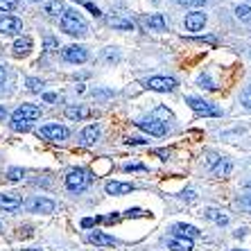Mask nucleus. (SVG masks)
<instances>
[{
    "label": "nucleus",
    "instance_id": "nucleus-1",
    "mask_svg": "<svg viewBox=\"0 0 251 251\" xmlns=\"http://www.w3.org/2000/svg\"><path fill=\"white\" fill-rule=\"evenodd\" d=\"M59 25H61V29L70 36H86L88 34L86 21H84L82 14L75 12V9H66L64 16H61V21H59Z\"/></svg>",
    "mask_w": 251,
    "mask_h": 251
},
{
    "label": "nucleus",
    "instance_id": "nucleus-2",
    "mask_svg": "<svg viewBox=\"0 0 251 251\" xmlns=\"http://www.w3.org/2000/svg\"><path fill=\"white\" fill-rule=\"evenodd\" d=\"M91 179H93V176H91L88 170H73V172H68V176H66V188L73 190V193H82V190L88 188Z\"/></svg>",
    "mask_w": 251,
    "mask_h": 251
},
{
    "label": "nucleus",
    "instance_id": "nucleus-3",
    "mask_svg": "<svg viewBox=\"0 0 251 251\" xmlns=\"http://www.w3.org/2000/svg\"><path fill=\"white\" fill-rule=\"evenodd\" d=\"M41 118V109L34 104H23L18 106L16 111L12 113V123H32V120H39Z\"/></svg>",
    "mask_w": 251,
    "mask_h": 251
},
{
    "label": "nucleus",
    "instance_id": "nucleus-4",
    "mask_svg": "<svg viewBox=\"0 0 251 251\" xmlns=\"http://www.w3.org/2000/svg\"><path fill=\"white\" fill-rule=\"evenodd\" d=\"M186 102H188V106H190L195 113H199V116H208V118H217V116H220V109H217V106H213L210 102H206V100L188 98Z\"/></svg>",
    "mask_w": 251,
    "mask_h": 251
},
{
    "label": "nucleus",
    "instance_id": "nucleus-5",
    "mask_svg": "<svg viewBox=\"0 0 251 251\" xmlns=\"http://www.w3.org/2000/svg\"><path fill=\"white\" fill-rule=\"evenodd\" d=\"M36 136H41L46 140H66L70 136V131L64 125H46V127H41L36 131Z\"/></svg>",
    "mask_w": 251,
    "mask_h": 251
},
{
    "label": "nucleus",
    "instance_id": "nucleus-6",
    "mask_svg": "<svg viewBox=\"0 0 251 251\" xmlns=\"http://www.w3.org/2000/svg\"><path fill=\"white\" fill-rule=\"evenodd\" d=\"M0 32L2 34H21L23 32V21L18 16H9V14H5V16H0Z\"/></svg>",
    "mask_w": 251,
    "mask_h": 251
},
{
    "label": "nucleus",
    "instance_id": "nucleus-7",
    "mask_svg": "<svg viewBox=\"0 0 251 251\" xmlns=\"http://www.w3.org/2000/svg\"><path fill=\"white\" fill-rule=\"evenodd\" d=\"M136 125H138V129L147 131L150 136H165V131H168L165 123H161L156 118H143V120H138Z\"/></svg>",
    "mask_w": 251,
    "mask_h": 251
},
{
    "label": "nucleus",
    "instance_id": "nucleus-8",
    "mask_svg": "<svg viewBox=\"0 0 251 251\" xmlns=\"http://www.w3.org/2000/svg\"><path fill=\"white\" fill-rule=\"evenodd\" d=\"M145 86L152 88V91H158V93H170V91L176 88V82L172 77H150L145 82Z\"/></svg>",
    "mask_w": 251,
    "mask_h": 251
},
{
    "label": "nucleus",
    "instance_id": "nucleus-9",
    "mask_svg": "<svg viewBox=\"0 0 251 251\" xmlns=\"http://www.w3.org/2000/svg\"><path fill=\"white\" fill-rule=\"evenodd\" d=\"M61 57L68 64H84L88 59V52H86V48H82V46H68V48H64Z\"/></svg>",
    "mask_w": 251,
    "mask_h": 251
},
{
    "label": "nucleus",
    "instance_id": "nucleus-10",
    "mask_svg": "<svg viewBox=\"0 0 251 251\" xmlns=\"http://www.w3.org/2000/svg\"><path fill=\"white\" fill-rule=\"evenodd\" d=\"M25 208H27L29 213H52L54 201L52 199H46V197H32V199H27Z\"/></svg>",
    "mask_w": 251,
    "mask_h": 251
},
{
    "label": "nucleus",
    "instance_id": "nucleus-11",
    "mask_svg": "<svg viewBox=\"0 0 251 251\" xmlns=\"http://www.w3.org/2000/svg\"><path fill=\"white\" fill-rule=\"evenodd\" d=\"M21 204H23L21 195H16V193H0V210L12 213V210L21 208Z\"/></svg>",
    "mask_w": 251,
    "mask_h": 251
},
{
    "label": "nucleus",
    "instance_id": "nucleus-12",
    "mask_svg": "<svg viewBox=\"0 0 251 251\" xmlns=\"http://www.w3.org/2000/svg\"><path fill=\"white\" fill-rule=\"evenodd\" d=\"M206 25V14L204 12H190L186 16V29L188 32H199Z\"/></svg>",
    "mask_w": 251,
    "mask_h": 251
},
{
    "label": "nucleus",
    "instance_id": "nucleus-13",
    "mask_svg": "<svg viewBox=\"0 0 251 251\" xmlns=\"http://www.w3.org/2000/svg\"><path fill=\"white\" fill-rule=\"evenodd\" d=\"M168 247L172 251H193V240L181 238V235H170V238H168Z\"/></svg>",
    "mask_w": 251,
    "mask_h": 251
},
{
    "label": "nucleus",
    "instance_id": "nucleus-14",
    "mask_svg": "<svg viewBox=\"0 0 251 251\" xmlns=\"http://www.w3.org/2000/svg\"><path fill=\"white\" fill-rule=\"evenodd\" d=\"M88 242L91 245H98V247H113L116 245V240L111 235L102 233V231H93V233H88Z\"/></svg>",
    "mask_w": 251,
    "mask_h": 251
},
{
    "label": "nucleus",
    "instance_id": "nucleus-15",
    "mask_svg": "<svg viewBox=\"0 0 251 251\" xmlns=\"http://www.w3.org/2000/svg\"><path fill=\"white\" fill-rule=\"evenodd\" d=\"M143 25L150 29H156V32H163L165 27H168V23H165V18L161 16V14H152V16H145L143 18Z\"/></svg>",
    "mask_w": 251,
    "mask_h": 251
},
{
    "label": "nucleus",
    "instance_id": "nucleus-16",
    "mask_svg": "<svg viewBox=\"0 0 251 251\" xmlns=\"http://www.w3.org/2000/svg\"><path fill=\"white\" fill-rule=\"evenodd\" d=\"M172 235H181V238L193 240V238H197V235H199V228L193 226V224H175Z\"/></svg>",
    "mask_w": 251,
    "mask_h": 251
},
{
    "label": "nucleus",
    "instance_id": "nucleus-17",
    "mask_svg": "<svg viewBox=\"0 0 251 251\" xmlns=\"http://www.w3.org/2000/svg\"><path fill=\"white\" fill-rule=\"evenodd\" d=\"M12 50H14V57H25V54H29V50H32V39H27V36L16 39Z\"/></svg>",
    "mask_w": 251,
    "mask_h": 251
},
{
    "label": "nucleus",
    "instance_id": "nucleus-18",
    "mask_svg": "<svg viewBox=\"0 0 251 251\" xmlns=\"http://www.w3.org/2000/svg\"><path fill=\"white\" fill-rule=\"evenodd\" d=\"M98 140H100V127L98 125H88V127L82 131V143L84 145H93Z\"/></svg>",
    "mask_w": 251,
    "mask_h": 251
},
{
    "label": "nucleus",
    "instance_id": "nucleus-19",
    "mask_svg": "<svg viewBox=\"0 0 251 251\" xmlns=\"http://www.w3.org/2000/svg\"><path fill=\"white\" fill-rule=\"evenodd\" d=\"M131 190H134L131 183H120V181L106 183V193L109 195H125V193H131Z\"/></svg>",
    "mask_w": 251,
    "mask_h": 251
},
{
    "label": "nucleus",
    "instance_id": "nucleus-20",
    "mask_svg": "<svg viewBox=\"0 0 251 251\" xmlns=\"http://www.w3.org/2000/svg\"><path fill=\"white\" fill-rule=\"evenodd\" d=\"M231 170H233L231 161H226V158H220V163L213 168V175H215V176H226V175H231Z\"/></svg>",
    "mask_w": 251,
    "mask_h": 251
},
{
    "label": "nucleus",
    "instance_id": "nucleus-21",
    "mask_svg": "<svg viewBox=\"0 0 251 251\" xmlns=\"http://www.w3.org/2000/svg\"><path fill=\"white\" fill-rule=\"evenodd\" d=\"M206 217H208V220H213L215 224H220V226L228 224V217H226V215H222V213H220V210H215V208L206 210Z\"/></svg>",
    "mask_w": 251,
    "mask_h": 251
},
{
    "label": "nucleus",
    "instance_id": "nucleus-22",
    "mask_svg": "<svg viewBox=\"0 0 251 251\" xmlns=\"http://www.w3.org/2000/svg\"><path fill=\"white\" fill-rule=\"evenodd\" d=\"M61 12H64V2H61V0H52V2H48L46 5L48 16H59Z\"/></svg>",
    "mask_w": 251,
    "mask_h": 251
},
{
    "label": "nucleus",
    "instance_id": "nucleus-23",
    "mask_svg": "<svg viewBox=\"0 0 251 251\" xmlns=\"http://www.w3.org/2000/svg\"><path fill=\"white\" fill-rule=\"evenodd\" d=\"M235 16H238L242 23H249V25H251V7L238 5V7H235Z\"/></svg>",
    "mask_w": 251,
    "mask_h": 251
},
{
    "label": "nucleus",
    "instance_id": "nucleus-24",
    "mask_svg": "<svg viewBox=\"0 0 251 251\" xmlns=\"http://www.w3.org/2000/svg\"><path fill=\"white\" fill-rule=\"evenodd\" d=\"M86 109H82V106H68L66 109V118H70V120H79V118L86 116Z\"/></svg>",
    "mask_w": 251,
    "mask_h": 251
},
{
    "label": "nucleus",
    "instance_id": "nucleus-25",
    "mask_svg": "<svg viewBox=\"0 0 251 251\" xmlns=\"http://www.w3.org/2000/svg\"><path fill=\"white\" fill-rule=\"evenodd\" d=\"M109 25H111V27H120V29H131L134 27L131 21H123V18H116V16L109 18Z\"/></svg>",
    "mask_w": 251,
    "mask_h": 251
},
{
    "label": "nucleus",
    "instance_id": "nucleus-26",
    "mask_svg": "<svg viewBox=\"0 0 251 251\" xmlns=\"http://www.w3.org/2000/svg\"><path fill=\"white\" fill-rule=\"evenodd\" d=\"M18 7V0H0V12H14Z\"/></svg>",
    "mask_w": 251,
    "mask_h": 251
},
{
    "label": "nucleus",
    "instance_id": "nucleus-27",
    "mask_svg": "<svg viewBox=\"0 0 251 251\" xmlns=\"http://www.w3.org/2000/svg\"><path fill=\"white\" fill-rule=\"evenodd\" d=\"M27 88L32 91V93H36V91H41V88H43V82H41V79H36V77H29V79H27Z\"/></svg>",
    "mask_w": 251,
    "mask_h": 251
},
{
    "label": "nucleus",
    "instance_id": "nucleus-28",
    "mask_svg": "<svg viewBox=\"0 0 251 251\" xmlns=\"http://www.w3.org/2000/svg\"><path fill=\"white\" fill-rule=\"evenodd\" d=\"M240 102H242L247 109H251V86H247L245 91H242V95H240Z\"/></svg>",
    "mask_w": 251,
    "mask_h": 251
},
{
    "label": "nucleus",
    "instance_id": "nucleus-29",
    "mask_svg": "<svg viewBox=\"0 0 251 251\" xmlns=\"http://www.w3.org/2000/svg\"><path fill=\"white\" fill-rule=\"evenodd\" d=\"M238 206L242 210H247V213H251V195H245V197L238 199Z\"/></svg>",
    "mask_w": 251,
    "mask_h": 251
},
{
    "label": "nucleus",
    "instance_id": "nucleus-30",
    "mask_svg": "<svg viewBox=\"0 0 251 251\" xmlns=\"http://www.w3.org/2000/svg\"><path fill=\"white\" fill-rule=\"evenodd\" d=\"M199 84H201V86H204V88H208V91H215V84H213V82H210V77L208 75H201V77H199Z\"/></svg>",
    "mask_w": 251,
    "mask_h": 251
},
{
    "label": "nucleus",
    "instance_id": "nucleus-31",
    "mask_svg": "<svg viewBox=\"0 0 251 251\" xmlns=\"http://www.w3.org/2000/svg\"><path fill=\"white\" fill-rule=\"evenodd\" d=\"M181 5H186V7H201V5H206V0H179Z\"/></svg>",
    "mask_w": 251,
    "mask_h": 251
},
{
    "label": "nucleus",
    "instance_id": "nucleus-32",
    "mask_svg": "<svg viewBox=\"0 0 251 251\" xmlns=\"http://www.w3.org/2000/svg\"><path fill=\"white\" fill-rule=\"evenodd\" d=\"M21 176H23V170H21V168H12V170H9V179H12V181H18Z\"/></svg>",
    "mask_w": 251,
    "mask_h": 251
},
{
    "label": "nucleus",
    "instance_id": "nucleus-33",
    "mask_svg": "<svg viewBox=\"0 0 251 251\" xmlns=\"http://www.w3.org/2000/svg\"><path fill=\"white\" fill-rule=\"evenodd\" d=\"M127 143H129V145H143V143H147V140L145 138H129Z\"/></svg>",
    "mask_w": 251,
    "mask_h": 251
},
{
    "label": "nucleus",
    "instance_id": "nucleus-34",
    "mask_svg": "<svg viewBox=\"0 0 251 251\" xmlns=\"http://www.w3.org/2000/svg\"><path fill=\"white\" fill-rule=\"evenodd\" d=\"M125 170H127V172H131V170H143V165H138V163H129V165H125Z\"/></svg>",
    "mask_w": 251,
    "mask_h": 251
},
{
    "label": "nucleus",
    "instance_id": "nucleus-35",
    "mask_svg": "<svg viewBox=\"0 0 251 251\" xmlns=\"http://www.w3.org/2000/svg\"><path fill=\"white\" fill-rule=\"evenodd\" d=\"M5 77H7V70H5V66H0V86L5 82Z\"/></svg>",
    "mask_w": 251,
    "mask_h": 251
},
{
    "label": "nucleus",
    "instance_id": "nucleus-36",
    "mask_svg": "<svg viewBox=\"0 0 251 251\" xmlns=\"http://www.w3.org/2000/svg\"><path fill=\"white\" fill-rule=\"evenodd\" d=\"M93 224H95V220H91V217H86V220H84V222H82V226H84V228H88V226H93Z\"/></svg>",
    "mask_w": 251,
    "mask_h": 251
},
{
    "label": "nucleus",
    "instance_id": "nucleus-37",
    "mask_svg": "<svg viewBox=\"0 0 251 251\" xmlns=\"http://www.w3.org/2000/svg\"><path fill=\"white\" fill-rule=\"evenodd\" d=\"M54 46H57L54 39H46V50H50V48H54Z\"/></svg>",
    "mask_w": 251,
    "mask_h": 251
},
{
    "label": "nucleus",
    "instance_id": "nucleus-38",
    "mask_svg": "<svg viewBox=\"0 0 251 251\" xmlns=\"http://www.w3.org/2000/svg\"><path fill=\"white\" fill-rule=\"evenodd\" d=\"M43 100H46V102H54V100H57V95H54V93H46V95H43Z\"/></svg>",
    "mask_w": 251,
    "mask_h": 251
},
{
    "label": "nucleus",
    "instance_id": "nucleus-39",
    "mask_svg": "<svg viewBox=\"0 0 251 251\" xmlns=\"http://www.w3.org/2000/svg\"><path fill=\"white\" fill-rule=\"evenodd\" d=\"M5 116H7V111H5V106H0V120H5Z\"/></svg>",
    "mask_w": 251,
    "mask_h": 251
},
{
    "label": "nucleus",
    "instance_id": "nucleus-40",
    "mask_svg": "<svg viewBox=\"0 0 251 251\" xmlns=\"http://www.w3.org/2000/svg\"><path fill=\"white\" fill-rule=\"evenodd\" d=\"M183 197H188V199H195V193H193V190H188V193H183Z\"/></svg>",
    "mask_w": 251,
    "mask_h": 251
},
{
    "label": "nucleus",
    "instance_id": "nucleus-41",
    "mask_svg": "<svg viewBox=\"0 0 251 251\" xmlns=\"http://www.w3.org/2000/svg\"><path fill=\"white\" fill-rule=\"evenodd\" d=\"M23 251H41V249H23Z\"/></svg>",
    "mask_w": 251,
    "mask_h": 251
},
{
    "label": "nucleus",
    "instance_id": "nucleus-42",
    "mask_svg": "<svg viewBox=\"0 0 251 251\" xmlns=\"http://www.w3.org/2000/svg\"><path fill=\"white\" fill-rule=\"evenodd\" d=\"M32 2H43V0H32Z\"/></svg>",
    "mask_w": 251,
    "mask_h": 251
},
{
    "label": "nucleus",
    "instance_id": "nucleus-43",
    "mask_svg": "<svg viewBox=\"0 0 251 251\" xmlns=\"http://www.w3.org/2000/svg\"><path fill=\"white\" fill-rule=\"evenodd\" d=\"M249 2H251V0H249Z\"/></svg>",
    "mask_w": 251,
    "mask_h": 251
}]
</instances>
